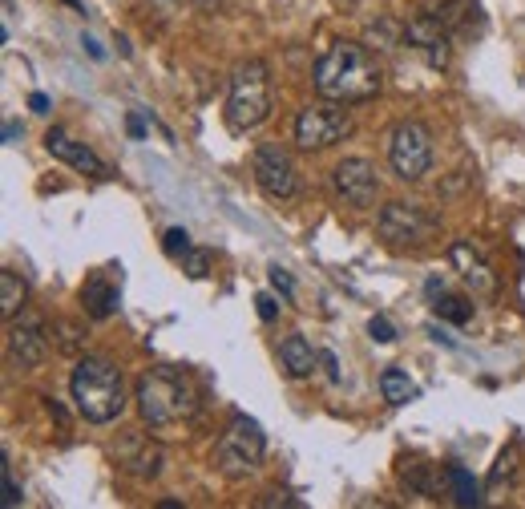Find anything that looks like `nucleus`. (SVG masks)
<instances>
[{
  "instance_id": "nucleus-1",
  "label": "nucleus",
  "mask_w": 525,
  "mask_h": 509,
  "mask_svg": "<svg viewBox=\"0 0 525 509\" xmlns=\"http://www.w3.org/2000/svg\"><path fill=\"white\" fill-rule=\"evenodd\" d=\"M384 85L380 61L360 41H336L320 61H315V89L328 101H368Z\"/></svg>"
},
{
  "instance_id": "nucleus-2",
  "label": "nucleus",
  "mask_w": 525,
  "mask_h": 509,
  "mask_svg": "<svg viewBox=\"0 0 525 509\" xmlns=\"http://www.w3.org/2000/svg\"><path fill=\"white\" fill-rule=\"evenodd\" d=\"M69 388H73L77 413L89 425H110V421H118L126 413V380H122V372L110 360H101V356L77 360Z\"/></svg>"
},
{
  "instance_id": "nucleus-3",
  "label": "nucleus",
  "mask_w": 525,
  "mask_h": 509,
  "mask_svg": "<svg viewBox=\"0 0 525 509\" xmlns=\"http://www.w3.org/2000/svg\"><path fill=\"white\" fill-rule=\"evenodd\" d=\"M138 409H142V421L150 429L182 425L198 413V388L178 368H150L138 380Z\"/></svg>"
},
{
  "instance_id": "nucleus-4",
  "label": "nucleus",
  "mask_w": 525,
  "mask_h": 509,
  "mask_svg": "<svg viewBox=\"0 0 525 509\" xmlns=\"http://www.w3.org/2000/svg\"><path fill=\"white\" fill-rule=\"evenodd\" d=\"M271 114V77L263 61H243L231 77V93H227V122L235 134H247L255 126H263Z\"/></svg>"
},
{
  "instance_id": "nucleus-5",
  "label": "nucleus",
  "mask_w": 525,
  "mask_h": 509,
  "mask_svg": "<svg viewBox=\"0 0 525 509\" xmlns=\"http://www.w3.org/2000/svg\"><path fill=\"white\" fill-rule=\"evenodd\" d=\"M267 453V437H263V425L251 421V417H231L223 441H219V465L227 477H247L255 473V465L263 461Z\"/></svg>"
},
{
  "instance_id": "nucleus-6",
  "label": "nucleus",
  "mask_w": 525,
  "mask_h": 509,
  "mask_svg": "<svg viewBox=\"0 0 525 509\" xmlns=\"http://www.w3.org/2000/svg\"><path fill=\"white\" fill-rule=\"evenodd\" d=\"M376 227L392 247H425L429 239H437L441 219L425 207H416V202H388Z\"/></svg>"
},
{
  "instance_id": "nucleus-7",
  "label": "nucleus",
  "mask_w": 525,
  "mask_h": 509,
  "mask_svg": "<svg viewBox=\"0 0 525 509\" xmlns=\"http://www.w3.org/2000/svg\"><path fill=\"white\" fill-rule=\"evenodd\" d=\"M388 162H392L396 178H404V182L425 178L429 166H433V134H429V126L400 122L392 130V138H388Z\"/></svg>"
},
{
  "instance_id": "nucleus-8",
  "label": "nucleus",
  "mask_w": 525,
  "mask_h": 509,
  "mask_svg": "<svg viewBox=\"0 0 525 509\" xmlns=\"http://www.w3.org/2000/svg\"><path fill=\"white\" fill-rule=\"evenodd\" d=\"M344 101H320V106H307L299 118H295V142L303 150H328L336 142H344L352 134V114L340 110Z\"/></svg>"
},
{
  "instance_id": "nucleus-9",
  "label": "nucleus",
  "mask_w": 525,
  "mask_h": 509,
  "mask_svg": "<svg viewBox=\"0 0 525 509\" xmlns=\"http://www.w3.org/2000/svg\"><path fill=\"white\" fill-rule=\"evenodd\" d=\"M332 186L336 194L348 202V207H372L376 194H380V174L368 158H344L336 170H332Z\"/></svg>"
},
{
  "instance_id": "nucleus-10",
  "label": "nucleus",
  "mask_w": 525,
  "mask_h": 509,
  "mask_svg": "<svg viewBox=\"0 0 525 509\" xmlns=\"http://www.w3.org/2000/svg\"><path fill=\"white\" fill-rule=\"evenodd\" d=\"M251 170H255V182H259L271 198H291V194L299 190V182H295V166H291V158H287L279 146H259Z\"/></svg>"
},
{
  "instance_id": "nucleus-11",
  "label": "nucleus",
  "mask_w": 525,
  "mask_h": 509,
  "mask_svg": "<svg viewBox=\"0 0 525 509\" xmlns=\"http://www.w3.org/2000/svg\"><path fill=\"white\" fill-rule=\"evenodd\" d=\"M9 352H13V360L21 368H37L49 356V332H45L41 316L21 312V320H13V328H9Z\"/></svg>"
},
{
  "instance_id": "nucleus-12",
  "label": "nucleus",
  "mask_w": 525,
  "mask_h": 509,
  "mask_svg": "<svg viewBox=\"0 0 525 509\" xmlns=\"http://www.w3.org/2000/svg\"><path fill=\"white\" fill-rule=\"evenodd\" d=\"M122 303V279L114 275V267H101L81 283V308L89 320H110Z\"/></svg>"
},
{
  "instance_id": "nucleus-13",
  "label": "nucleus",
  "mask_w": 525,
  "mask_h": 509,
  "mask_svg": "<svg viewBox=\"0 0 525 509\" xmlns=\"http://www.w3.org/2000/svg\"><path fill=\"white\" fill-rule=\"evenodd\" d=\"M45 150H49L57 162H65V166H73V170H81V174H93V178L105 174V162H101L85 142L69 138L65 130H49V134H45Z\"/></svg>"
},
{
  "instance_id": "nucleus-14",
  "label": "nucleus",
  "mask_w": 525,
  "mask_h": 509,
  "mask_svg": "<svg viewBox=\"0 0 525 509\" xmlns=\"http://www.w3.org/2000/svg\"><path fill=\"white\" fill-rule=\"evenodd\" d=\"M449 263L461 271V279H465L477 295H493V291H497V275H493V271H489V263L473 251V243L457 239V243L449 247Z\"/></svg>"
},
{
  "instance_id": "nucleus-15",
  "label": "nucleus",
  "mask_w": 525,
  "mask_h": 509,
  "mask_svg": "<svg viewBox=\"0 0 525 509\" xmlns=\"http://www.w3.org/2000/svg\"><path fill=\"white\" fill-rule=\"evenodd\" d=\"M408 41L425 53V61L433 65V69H441V65H449V41H445V33H441V25L437 21H429V17H416V21H408Z\"/></svg>"
},
{
  "instance_id": "nucleus-16",
  "label": "nucleus",
  "mask_w": 525,
  "mask_h": 509,
  "mask_svg": "<svg viewBox=\"0 0 525 509\" xmlns=\"http://www.w3.org/2000/svg\"><path fill=\"white\" fill-rule=\"evenodd\" d=\"M279 360H283V368L291 372V376H311L315 372V348L303 340V336H287L283 344H279Z\"/></svg>"
},
{
  "instance_id": "nucleus-17",
  "label": "nucleus",
  "mask_w": 525,
  "mask_h": 509,
  "mask_svg": "<svg viewBox=\"0 0 525 509\" xmlns=\"http://www.w3.org/2000/svg\"><path fill=\"white\" fill-rule=\"evenodd\" d=\"M380 392H384V400L388 404H396V409H400V404H412L416 396H420V388L408 380V372H400V368H384L380 372Z\"/></svg>"
},
{
  "instance_id": "nucleus-18",
  "label": "nucleus",
  "mask_w": 525,
  "mask_h": 509,
  "mask_svg": "<svg viewBox=\"0 0 525 509\" xmlns=\"http://www.w3.org/2000/svg\"><path fill=\"white\" fill-rule=\"evenodd\" d=\"M25 299H29L25 279L17 271H0V312H5V316L25 312Z\"/></svg>"
},
{
  "instance_id": "nucleus-19",
  "label": "nucleus",
  "mask_w": 525,
  "mask_h": 509,
  "mask_svg": "<svg viewBox=\"0 0 525 509\" xmlns=\"http://www.w3.org/2000/svg\"><path fill=\"white\" fill-rule=\"evenodd\" d=\"M433 316L445 324H469L473 320V303L465 295H433Z\"/></svg>"
},
{
  "instance_id": "nucleus-20",
  "label": "nucleus",
  "mask_w": 525,
  "mask_h": 509,
  "mask_svg": "<svg viewBox=\"0 0 525 509\" xmlns=\"http://www.w3.org/2000/svg\"><path fill=\"white\" fill-rule=\"evenodd\" d=\"M445 477H449V485H453V493H457V505H477V501H481V489H477V481H473L469 469L449 465Z\"/></svg>"
},
{
  "instance_id": "nucleus-21",
  "label": "nucleus",
  "mask_w": 525,
  "mask_h": 509,
  "mask_svg": "<svg viewBox=\"0 0 525 509\" xmlns=\"http://www.w3.org/2000/svg\"><path fill=\"white\" fill-rule=\"evenodd\" d=\"M182 271H186L190 279H206V275H210V251H194V247H190V251L182 255Z\"/></svg>"
},
{
  "instance_id": "nucleus-22",
  "label": "nucleus",
  "mask_w": 525,
  "mask_h": 509,
  "mask_svg": "<svg viewBox=\"0 0 525 509\" xmlns=\"http://www.w3.org/2000/svg\"><path fill=\"white\" fill-rule=\"evenodd\" d=\"M162 251H166L170 259H182V255L190 251V235H186L182 227H170V231L162 235Z\"/></svg>"
},
{
  "instance_id": "nucleus-23",
  "label": "nucleus",
  "mask_w": 525,
  "mask_h": 509,
  "mask_svg": "<svg viewBox=\"0 0 525 509\" xmlns=\"http://www.w3.org/2000/svg\"><path fill=\"white\" fill-rule=\"evenodd\" d=\"M425 461H404V481L412 485V489H420V493H433V481L425 477Z\"/></svg>"
},
{
  "instance_id": "nucleus-24",
  "label": "nucleus",
  "mask_w": 525,
  "mask_h": 509,
  "mask_svg": "<svg viewBox=\"0 0 525 509\" xmlns=\"http://www.w3.org/2000/svg\"><path fill=\"white\" fill-rule=\"evenodd\" d=\"M368 336H372L376 344H396V328H392L384 316H372V320H368Z\"/></svg>"
},
{
  "instance_id": "nucleus-25",
  "label": "nucleus",
  "mask_w": 525,
  "mask_h": 509,
  "mask_svg": "<svg viewBox=\"0 0 525 509\" xmlns=\"http://www.w3.org/2000/svg\"><path fill=\"white\" fill-rule=\"evenodd\" d=\"M267 279H271V287H275L283 299H291V295H295V283H291V275H287L283 267H271V271H267Z\"/></svg>"
},
{
  "instance_id": "nucleus-26",
  "label": "nucleus",
  "mask_w": 525,
  "mask_h": 509,
  "mask_svg": "<svg viewBox=\"0 0 525 509\" xmlns=\"http://www.w3.org/2000/svg\"><path fill=\"white\" fill-rule=\"evenodd\" d=\"M0 477H5V497H0V501H5L9 509H13V505H21V489H17L13 473H9V465H5V473H0Z\"/></svg>"
},
{
  "instance_id": "nucleus-27",
  "label": "nucleus",
  "mask_w": 525,
  "mask_h": 509,
  "mask_svg": "<svg viewBox=\"0 0 525 509\" xmlns=\"http://www.w3.org/2000/svg\"><path fill=\"white\" fill-rule=\"evenodd\" d=\"M255 308H259V320H263V324H271V320L279 316V308H275L271 295H255Z\"/></svg>"
},
{
  "instance_id": "nucleus-28",
  "label": "nucleus",
  "mask_w": 525,
  "mask_h": 509,
  "mask_svg": "<svg viewBox=\"0 0 525 509\" xmlns=\"http://www.w3.org/2000/svg\"><path fill=\"white\" fill-rule=\"evenodd\" d=\"M57 332H61V348H65V352H77V344H81V340H77V328H73V324H57Z\"/></svg>"
},
{
  "instance_id": "nucleus-29",
  "label": "nucleus",
  "mask_w": 525,
  "mask_h": 509,
  "mask_svg": "<svg viewBox=\"0 0 525 509\" xmlns=\"http://www.w3.org/2000/svg\"><path fill=\"white\" fill-rule=\"evenodd\" d=\"M29 110H33V114H49V97H45V93H33V97H29Z\"/></svg>"
},
{
  "instance_id": "nucleus-30",
  "label": "nucleus",
  "mask_w": 525,
  "mask_h": 509,
  "mask_svg": "<svg viewBox=\"0 0 525 509\" xmlns=\"http://www.w3.org/2000/svg\"><path fill=\"white\" fill-rule=\"evenodd\" d=\"M126 126H130V138H146V122H142L138 114H130V122H126Z\"/></svg>"
},
{
  "instance_id": "nucleus-31",
  "label": "nucleus",
  "mask_w": 525,
  "mask_h": 509,
  "mask_svg": "<svg viewBox=\"0 0 525 509\" xmlns=\"http://www.w3.org/2000/svg\"><path fill=\"white\" fill-rule=\"evenodd\" d=\"M320 360H324V368H328V380H340V364H336V356H332V352H324Z\"/></svg>"
},
{
  "instance_id": "nucleus-32",
  "label": "nucleus",
  "mask_w": 525,
  "mask_h": 509,
  "mask_svg": "<svg viewBox=\"0 0 525 509\" xmlns=\"http://www.w3.org/2000/svg\"><path fill=\"white\" fill-rule=\"evenodd\" d=\"M81 45H85V49H89V57H97V61H101V57H105V49H101V45H97V41H93V37H81Z\"/></svg>"
},
{
  "instance_id": "nucleus-33",
  "label": "nucleus",
  "mask_w": 525,
  "mask_h": 509,
  "mask_svg": "<svg viewBox=\"0 0 525 509\" xmlns=\"http://www.w3.org/2000/svg\"><path fill=\"white\" fill-rule=\"evenodd\" d=\"M17 134H21V126H17V122H9V126H5V142H17Z\"/></svg>"
},
{
  "instance_id": "nucleus-34",
  "label": "nucleus",
  "mask_w": 525,
  "mask_h": 509,
  "mask_svg": "<svg viewBox=\"0 0 525 509\" xmlns=\"http://www.w3.org/2000/svg\"><path fill=\"white\" fill-rule=\"evenodd\" d=\"M332 5H336V9H356L360 0H332Z\"/></svg>"
}]
</instances>
